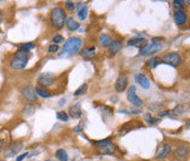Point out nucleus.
I'll list each match as a JSON object with an SVG mask.
<instances>
[{
  "label": "nucleus",
  "instance_id": "obj_27",
  "mask_svg": "<svg viewBox=\"0 0 190 161\" xmlns=\"http://www.w3.org/2000/svg\"><path fill=\"white\" fill-rule=\"evenodd\" d=\"M185 111H186V107H185V105H177V107L173 110V114H175V115L184 114V113H185Z\"/></svg>",
  "mask_w": 190,
  "mask_h": 161
},
{
  "label": "nucleus",
  "instance_id": "obj_15",
  "mask_svg": "<svg viewBox=\"0 0 190 161\" xmlns=\"http://www.w3.org/2000/svg\"><path fill=\"white\" fill-rule=\"evenodd\" d=\"M122 48V43L120 41H113L111 42V44L108 46V50H109V53L111 54V56L115 55L117 53H119Z\"/></svg>",
  "mask_w": 190,
  "mask_h": 161
},
{
  "label": "nucleus",
  "instance_id": "obj_19",
  "mask_svg": "<svg viewBox=\"0 0 190 161\" xmlns=\"http://www.w3.org/2000/svg\"><path fill=\"white\" fill-rule=\"evenodd\" d=\"M65 23H66V25H67L68 30H70V31H76V30L79 29V23L78 22H76L73 18H68Z\"/></svg>",
  "mask_w": 190,
  "mask_h": 161
},
{
  "label": "nucleus",
  "instance_id": "obj_33",
  "mask_svg": "<svg viewBox=\"0 0 190 161\" xmlns=\"http://www.w3.org/2000/svg\"><path fill=\"white\" fill-rule=\"evenodd\" d=\"M63 41H64V37H63L62 35H60V34H57V35H55V36L53 37V43L56 44V45H57L58 43H60V42H63Z\"/></svg>",
  "mask_w": 190,
  "mask_h": 161
},
{
  "label": "nucleus",
  "instance_id": "obj_4",
  "mask_svg": "<svg viewBox=\"0 0 190 161\" xmlns=\"http://www.w3.org/2000/svg\"><path fill=\"white\" fill-rule=\"evenodd\" d=\"M159 62H163V64H166L168 66H172V67H177V66H179L181 64V57H180V55L178 53L170 52L165 54L161 58Z\"/></svg>",
  "mask_w": 190,
  "mask_h": 161
},
{
  "label": "nucleus",
  "instance_id": "obj_37",
  "mask_svg": "<svg viewBox=\"0 0 190 161\" xmlns=\"http://www.w3.org/2000/svg\"><path fill=\"white\" fill-rule=\"evenodd\" d=\"M28 155H29V153H28V152H26V153H22V155H20V156H19L18 158H17V161H22L24 158H25V157H28Z\"/></svg>",
  "mask_w": 190,
  "mask_h": 161
},
{
  "label": "nucleus",
  "instance_id": "obj_29",
  "mask_svg": "<svg viewBox=\"0 0 190 161\" xmlns=\"http://www.w3.org/2000/svg\"><path fill=\"white\" fill-rule=\"evenodd\" d=\"M111 143V139L110 138H108V139H103V140H99V141H94V145L96 146V147H99V148H101V147H103V146L108 145V144Z\"/></svg>",
  "mask_w": 190,
  "mask_h": 161
},
{
  "label": "nucleus",
  "instance_id": "obj_22",
  "mask_svg": "<svg viewBox=\"0 0 190 161\" xmlns=\"http://www.w3.org/2000/svg\"><path fill=\"white\" fill-rule=\"evenodd\" d=\"M176 155H177L179 158H185L188 155V149L186 148L185 146H179L176 149Z\"/></svg>",
  "mask_w": 190,
  "mask_h": 161
},
{
  "label": "nucleus",
  "instance_id": "obj_5",
  "mask_svg": "<svg viewBox=\"0 0 190 161\" xmlns=\"http://www.w3.org/2000/svg\"><path fill=\"white\" fill-rule=\"evenodd\" d=\"M126 96H128V101L130 102L131 104H133L134 107H142L143 105V101L142 99H140L136 94V88L135 86H131L128 90V93H126Z\"/></svg>",
  "mask_w": 190,
  "mask_h": 161
},
{
  "label": "nucleus",
  "instance_id": "obj_24",
  "mask_svg": "<svg viewBox=\"0 0 190 161\" xmlns=\"http://www.w3.org/2000/svg\"><path fill=\"white\" fill-rule=\"evenodd\" d=\"M100 149H101V151L103 153H112L113 151L115 150V147H114V145H113V144L110 143V144H108V145L101 147Z\"/></svg>",
  "mask_w": 190,
  "mask_h": 161
},
{
  "label": "nucleus",
  "instance_id": "obj_35",
  "mask_svg": "<svg viewBox=\"0 0 190 161\" xmlns=\"http://www.w3.org/2000/svg\"><path fill=\"white\" fill-rule=\"evenodd\" d=\"M58 45H56V44H52V45H50L48 46V53H55V52H57L58 51Z\"/></svg>",
  "mask_w": 190,
  "mask_h": 161
},
{
  "label": "nucleus",
  "instance_id": "obj_41",
  "mask_svg": "<svg viewBox=\"0 0 190 161\" xmlns=\"http://www.w3.org/2000/svg\"><path fill=\"white\" fill-rule=\"evenodd\" d=\"M2 18H3V14H2V12L0 11V22H1V20H2Z\"/></svg>",
  "mask_w": 190,
  "mask_h": 161
},
{
  "label": "nucleus",
  "instance_id": "obj_25",
  "mask_svg": "<svg viewBox=\"0 0 190 161\" xmlns=\"http://www.w3.org/2000/svg\"><path fill=\"white\" fill-rule=\"evenodd\" d=\"M87 89H88V86H87V83H83V84H81V86L75 91V93H74V94H75V96L83 95V93H86V92H87Z\"/></svg>",
  "mask_w": 190,
  "mask_h": 161
},
{
  "label": "nucleus",
  "instance_id": "obj_36",
  "mask_svg": "<svg viewBox=\"0 0 190 161\" xmlns=\"http://www.w3.org/2000/svg\"><path fill=\"white\" fill-rule=\"evenodd\" d=\"M144 117H145V121H146V122H147V123H151V122H152V120H153V117H152V115L149 114V113L145 114V116H144Z\"/></svg>",
  "mask_w": 190,
  "mask_h": 161
},
{
  "label": "nucleus",
  "instance_id": "obj_3",
  "mask_svg": "<svg viewBox=\"0 0 190 161\" xmlns=\"http://www.w3.org/2000/svg\"><path fill=\"white\" fill-rule=\"evenodd\" d=\"M51 21L52 24L56 28H62L66 22V13L63 10V8L57 7L51 13Z\"/></svg>",
  "mask_w": 190,
  "mask_h": 161
},
{
  "label": "nucleus",
  "instance_id": "obj_30",
  "mask_svg": "<svg viewBox=\"0 0 190 161\" xmlns=\"http://www.w3.org/2000/svg\"><path fill=\"white\" fill-rule=\"evenodd\" d=\"M35 45L33 43H22L20 44V50H25V51H30L32 48H34Z\"/></svg>",
  "mask_w": 190,
  "mask_h": 161
},
{
  "label": "nucleus",
  "instance_id": "obj_43",
  "mask_svg": "<svg viewBox=\"0 0 190 161\" xmlns=\"http://www.w3.org/2000/svg\"><path fill=\"white\" fill-rule=\"evenodd\" d=\"M46 161H54V160H46Z\"/></svg>",
  "mask_w": 190,
  "mask_h": 161
},
{
  "label": "nucleus",
  "instance_id": "obj_6",
  "mask_svg": "<svg viewBox=\"0 0 190 161\" xmlns=\"http://www.w3.org/2000/svg\"><path fill=\"white\" fill-rule=\"evenodd\" d=\"M161 50V44H155V43H151V44H146L144 47H142L140 50L141 56H151L153 54H156Z\"/></svg>",
  "mask_w": 190,
  "mask_h": 161
},
{
  "label": "nucleus",
  "instance_id": "obj_7",
  "mask_svg": "<svg viewBox=\"0 0 190 161\" xmlns=\"http://www.w3.org/2000/svg\"><path fill=\"white\" fill-rule=\"evenodd\" d=\"M54 77L52 73H43L37 78V83L42 87H51L54 84Z\"/></svg>",
  "mask_w": 190,
  "mask_h": 161
},
{
  "label": "nucleus",
  "instance_id": "obj_17",
  "mask_svg": "<svg viewBox=\"0 0 190 161\" xmlns=\"http://www.w3.org/2000/svg\"><path fill=\"white\" fill-rule=\"evenodd\" d=\"M35 110H37V107H35L34 104L28 103V104H25L23 107V109H22V113H23V115L25 117H29L35 113Z\"/></svg>",
  "mask_w": 190,
  "mask_h": 161
},
{
  "label": "nucleus",
  "instance_id": "obj_34",
  "mask_svg": "<svg viewBox=\"0 0 190 161\" xmlns=\"http://www.w3.org/2000/svg\"><path fill=\"white\" fill-rule=\"evenodd\" d=\"M65 8L67 9V10L72 11L75 9V3L73 2V1H66L65 2Z\"/></svg>",
  "mask_w": 190,
  "mask_h": 161
},
{
  "label": "nucleus",
  "instance_id": "obj_2",
  "mask_svg": "<svg viewBox=\"0 0 190 161\" xmlns=\"http://www.w3.org/2000/svg\"><path fill=\"white\" fill-rule=\"evenodd\" d=\"M30 51L25 50H19L17 52V54L13 56L12 60L10 62V67L14 70H21L24 69L25 66L28 65V62L30 59Z\"/></svg>",
  "mask_w": 190,
  "mask_h": 161
},
{
  "label": "nucleus",
  "instance_id": "obj_9",
  "mask_svg": "<svg viewBox=\"0 0 190 161\" xmlns=\"http://www.w3.org/2000/svg\"><path fill=\"white\" fill-rule=\"evenodd\" d=\"M22 148H23V144L16 143V144H11V145H9L3 151H5V153L8 157H13V156H16L17 153H19V151L22 150Z\"/></svg>",
  "mask_w": 190,
  "mask_h": 161
},
{
  "label": "nucleus",
  "instance_id": "obj_26",
  "mask_svg": "<svg viewBox=\"0 0 190 161\" xmlns=\"http://www.w3.org/2000/svg\"><path fill=\"white\" fill-rule=\"evenodd\" d=\"M87 16H88V7L87 6H83V9L80 11H78V17L81 21L86 20Z\"/></svg>",
  "mask_w": 190,
  "mask_h": 161
},
{
  "label": "nucleus",
  "instance_id": "obj_28",
  "mask_svg": "<svg viewBox=\"0 0 190 161\" xmlns=\"http://www.w3.org/2000/svg\"><path fill=\"white\" fill-rule=\"evenodd\" d=\"M56 117H57L58 120L63 121V122H67L68 118H69L66 112H57V113H56Z\"/></svg>",
  "mask_w": 190,
  "mask_h": 161
},
{
  "label": "nucleus",
  "instance_id": "obj_12",
  "mask_svg": "<svg viewBox=\"0 0 190 161\" xmlns=\"http://www.w3.org/2000/svg\"><path fill=\"white\" fill-rule=\"evenodd\" d=\"M170 153V146L169 145H163L161 146L156 151V159H164Z\"/></svg>",
  "mask_w": 190,
  "mask_h": 161
},
{
  "label": "nucleus",
  "instance_id": "obj_38",
  "mask_svg": "<svg viewBox=\"0 0 190 161\" xmlns=\"http://www.w3.org/2000/svg\"><path fill=\"white\" fill-rule=\"evenodd\" d=\"M161 41H163V39H161V37H154L153 42H152V43H155V44H159V43H161Z\"/></svg>",
  "mask_w": 190,
  "mask_h": 161
},
{
  "label": "nucleus",
  "instance_id": "obj_18",
  "mask_svg": "<svg viewBox=\"0 0 190 161\" xmlns=\"http://www.w3.org/2000/svg\"><path fill=\"white\" fill-rule=\"evenodd\" d=\"M111 42H112V39H111V36H110V35H108V34H101V35H100L99 43L101 46L108 47L110 44H111Z\"/></svg>",
  "mask_w": 190,
  "mask_h": 161
},
{
  "label": "nucleus",
  "instance_id": "obj_14",
  "mask_svg": "<svg viewBox=\"0 0 190 161\" xmlns=\"http://www.w3.org/2000/svg\"><path fill=\"white\" fill-rule=\"evenodd\" d=\"M146 44H147V39H142V37H135V39H132L128 42V45H130V46H136L140 50L142 47L145 46Z\"/></svg>",
  "mask_w": 190,
  "mask_h": 161
},
{
  "label": "nucleus",
  "instance_id": "obj_10",
  "mask_svg": "<svg viewBox=\"0 0 190 161\" xmlns=\"http://www.w3.org/2000/svg\"><path fill=\"white\" fill-rule=\"evenodd\" d=\"M22 95L28 101H37V94L35 93V90L31 86H26L22 89Z\"/></svg>",
  "mask_w": 190,
  "mask_h": 161
},
{
  "label": "nucleus",
  "instance_id": "obj_16",
  "mask_svg": "<svg viewBox=\"0 0 190 161\" xmlns=\"http://www.w3.org/2000/svg\"><path fill=\"white\" fill-rule=\"evenodd\" d=\"M174 18H175V21H176V23L178 25H182V24L186 23V21H187V16H186V13L184 12L182 10L180 11H176L174 14Z\"/></svg>",
  "mask_w": 190,
  "mask_h": 161
},
{
  "label": "nucleus",
  "instance_id": "obj_20",
  "mask_svg": "<svg viewBox=\"0 0 190 161\" xmlns=\"http://www.w3.org/2000/svg\"><path fill=\"white\" fill-rule=\"evenodd\" d=\"M95 53H96V48L95 47H87V48H83L80 52V55L83 57H89L92 58L95 56Z\"/></svg>",
  "mask_w": 190,
  "mask_h": 161
},
{
  "label": "nucleus",
  "instance_id": "obj_44",
  "mask_svg": "<svg viewBox=\"0 0 190 161\" xmlns=\"http://www.w3.org/2000/svg\"><path fill=\"white\" fill-rule=\"evenodd\" d=\"M0 161H3V160H0Z\"/></svg>",
  "mask_w": 190,
  "mask_h": 161
},
{
  "label": "nucleus",
  "instance_id": "obj_32",
  "mask_svg": "<svg viewBox=\"0 0 190 161\" xmlns=\"http://www.w3.org/2000/svg\"><path fill=\"white\" fill-rule=\"evenodd\" d=\"M158 58L157 57H153V58H151V60H149L147 64L149 65V67H152V68H155L156 66H158Z\"/></svg>",
  "mask_w": 190,
  "mask_h": 161
},
{
  "label": "nucleus",
  "instance_id": "obj_11",
  "mask_svg": "<svg viewBox=\"0 0 190 161\" xmlns=\"http://www.w3.org/2000/svg\"><path fill=\"white\" fill-rule=\"evenodd\" d=\"M135 81L143 89H149V86H151L149 80L146 78V76L143 75V73H136V75H135Z\"/></svg>",
  "mask_w": 190,
  "mask_h": 161
},
{
  "label": "nucleus",
  "instance_id": "obj_39",
  "mask_svg": "<svg viewBox=\"0 0 190 161\" xmlns=\"http://www.w3.org/2000/svg\"><path fill=\"white\" fill-rule=\"evenodd\" d=\"M81 130H83V127H81V126H76V128L74 129V132L79 133V132H81Z\"/></svg>",
  "mask_w": 190,
  "mask_h": 161
},
{
  "label": "nucleus",
  "instance_id": "obj_23",
  "mask_svg": "<svg viewBox=\"0 0 190 161\" xmlns=\"http://www.w3.org/2000/svg\"><path fill=\"white\" fill-rule=\"evenodd\" d=\"M56 157L60 161H68V155L64 149H58L56 151Z\"/></svg>",
  "mask_w": 190,
  "mask_h": 161
},
{
  "label": "nucleus",
  "instance_id": "obj_1",
  "mask_svg": "<svg viewBox=\"0 0 190 161\" xmlns=\"http://www.w3.org/2000/svg\"><path fill=\"white\" fill-rule=\"evenodd\" d=\"M83 45V41L79 37H70L63 45L62 50L58 53L60 58H70L80 51Z\"/></svg>",
  "mask_w": 190,
  "mask_h": 161
},
{
  "label": "nucleus",
  "instance_id": "obj_42",
  "mask_svg": "<svg viewBox=\"0 0 190 161\" xmlns=\"http://www.w3.org/2000/svg\"><path fill=\"white\" fill-rule=\"evenodd\" d=\"M1 147H2V140L0 139V148H1Z\"/></svg>",
  "mask_w": 190,
  "mask_h": 161
},
{
  "label": "nucleus",
  "instance_id": "obj_13",
  "mask_svg": "<svg viewBox=\"0 0 190 161\" xmlns=\"http://www.w3.org/2000/svg\"><path fill=\"white\" fill-rule=\"evenodd\" d=\"M69 115L72 116V118H75V120H79L81 116V107L80 104L76 103L74 104L73 107L69 109Z\"/></svg>",
  "mask_w": 190,
  "mask_h": 161
},
{
  "label": "nucleus",
  "instance_id": "obj_21",
  "mask_svg": "<svg viewBox=\"0 0 190 161\" xmlns=\"http://www.w3.org/2000/svg\"><path fill=\"white\" fill-rule=\"evenodd\" d=\"M34 90H35V93L37 94V95L42 96V98H50V96H52V94L48 92L47 90H45V89H42V88H34Z\"/></svg>",
  "mask_w": 190,
  "mask_h": 161
},
{
  "label": "nucleus",
  "instance_id": "obj_8",
  "mask_svg": "<svg viewBox=\"0 0 190 161\" xmlns=\"http://www.w3.org/2000/svg\"><path fill=\"white\" fill-rule=\"evenodd\" d=\"M128 87V77L124 73H121L119 77H118L117 81H115L114 88L117 92H123V91L126 89Z\"/></svg>",
  "mask_w": 190,
  "mask_h": 161
},
{
  "label": "nucleus",
  "instance_id": "obj_31",
  "mask_svg": "<svg viewBox=\"0 0 190 161\" xmlns=\"http://www.w3.org/2000/svg\"><path fill=\"white\" fill-rule=\"evenodd\" d=\"M185 1H180V0H175L174 1V6L175 8L177 9L176 11H180L184 7H185Z\"/></svg>",
  "mask_w": 190,
  "mask_h": 161
},
{
  "label": "nucleus",
  "instance_id": "obj_40",
  "mask_svg": "<svg viewBox=\"0 0 190 161\" xmlns=\"http://www.w3.org/2000/svg\"><path fill=\"white\" fill-rule=\"evenodd\" d=\"M168 114H169V112L165 111V112H163V113H161V116H164V115H168Z\"/></svg>",
  "mask_w": 190,
  "mask_h": 161
}]
</instances>
